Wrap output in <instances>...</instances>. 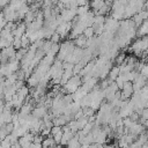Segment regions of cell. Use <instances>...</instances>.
I'll return each instance as SVG.
<instances>
[{"instance_id":"1","label":"cell","mask_w":148,"mask_h":148,"mask_svg":"<svg viewBox=\"0 0 148 148\" xmlns=\"http://www.w3.org/2000/svg\"><path fill=\"white\" fill-rule=\"evenodd\" d=\"M75 49V44H74V40L72 39H67L65 40L60 47H59V51H58V59L61 60V61H65L67 59V57L73 52V50Z\"/></svg>"},{"instance_id":"2","label":"cell","mask_w":148,"mask_h":148,"mask_svg":"<svg viewBox=\"0 0 148 148\" xmlns=\"http://www.w3.org/2000/svg\"><path fill=\"white\" fill-rule=\"evenodd\" d=\"M71 30H72V21H71V22L64 21V22H61L60 24H58V27L56 28V31L60 35L61 38L67 37V36L69 35Z\"/></svg>"},{"instance_id":"3","label":"cell","mask_w":148,"mask_h":148,"mask_svg":"<svg viewBox=\"0 0 148 148\" xmlns=\"http://www.w3.org/2000/svg\"><path fill=\"white\" fill-rule=\"evenodd\" d=\"M119 28V22L118 20H114L113 17H105L104 22V30L114 34Z\"/></svg>"},{"instance_id":"4","label":"cell","mask_w":148,"mask_h":148,"mask_svg":"<svg viewBox=\"0 0 148 148\" xmlns=\"http://www.w3.org/2000/svg\"><path fill=\"white\" fill-rule=\"evenodd\" d=\"M76 15H77L76 8H64L60 10V16H61L62 21H66V22L73 21V18H75Z\"/></svg>"},{"instance_id":"5","label":"cell","mask_w":148,"mask_h":148,"mask_svg":"<svg viewBox=\"0 0 148 148\" xmlns=\"http://www.w3.org/2000/svg\"><path fill=\"white\" fill-rule=\"evenodd\" d=\"M27 31V23L25 22H17L16 23V27L15 29L12 31L13 36H16V37H21L22 35H24Z\"/></svg>"},{"instance_id":"6","label":"cell","mask_w":148,"mask_h":148,"mask_svg":"<svg viewBox=\"0 0 148 148\" xmlns=\"http://www.w3.org/2000/svg\"><path fill=\"white\" fill-rule=\"evenodd\" d=\"M46 112H47V108L45 105H43V104H39L35 109H32L31 114L34 117H36V118H43L46 114Z\"/></svg>"},{"instance_id":"7","label":"cell","mask_w":148,"mask_h":148,"mask_svg":"<svg viewBox=\"0 0 148 148\" xmlns=\"http://www.w3.org/2000/svg\"><path fill=\"white\" fill-rule=\"evenodd\" d=\"M145 131V126L142 125V124H138L136 121L132 125V127H130V132L128 133H131V134H133V135H139L140 133H142Z\"/></svg>"},{"instance_id":"8","label":"cell","mask_w":148,"mask_h":148,"mask_svg":"<svg viewBox=\"0 0 148 148\" xmlns=\"http://www.w3.org/2000/svg\"><path fill=\"white\" fill-rule=\"evenodd\" d=\"M74 44H75V46L83 49L86 46V44H87V38L81 34V35H79L77 37L74 38Z\"/></svg>"},{"instance_id":"9","label":"cell","mask_w":148,"mask_h":148,"mask_svg":"<svg viewBox=\"0 0 148 148\" xmlns=\"http://www.w3.org/2000/svg\"><path fill=\"white\" fill-rule=\"evenodd\" d=\"M16 95H17L20 98H22V99L25 101V98H27L28 95H29V86H28V87H27L25 84L22 86V87L16 91Z\"/></svg>"},{"instance_id":"10","label":"cell","mask_w":148,"mask_h":148,"mask_svg":"<svg viewBox=\"0 0 148 148\" xmlns=\"http://www.w3.org/2000/svg\"><path fill=\"white\" fill-rule=\"evenodd\" d=\"M118 75H119V66L118 65L117 66H112L111 69H110V72H109V74H108L109 80L110 81H114Z\"/></svg>"},{"instance_id":"11","label":"cell","mask_w":148,"mask_h":148,"mask_svg":"<svg viewBox=\"0 0 148 148\" xmlns=\"http://www.w3.org/2000/svg\"><path fill=\"white\" fill-rule=\"evenodd\" d=\"M104 3H105V2H104V0H91V1H90L89 7H91V8H92V10L95 12V10H98V9H99Z\"/></svg>"},{"instance_id":"12","label":"cell","mask_w":148,"mask_h":148,"mask_svg":"<svg viewBox=\"0 0 148 148\" xmlns=\"http://www.w3.org/2000/svg\"><path fill=\"white\" fill-rule=\"evenodd\" d=\"M30 39H29V37H28V35L27 34H24V35H22L21 36V47H24V49H29V45H30Z\"/></svg>"},{"instance_id":"13","label":"cell","mask_w":148,"mask_h":148,"mask_svg":"<svg viewBox=\"0 0 148 148\" xmlns=\"http://www.w3.org/2000/svg\"><path fill=\"white\" fill-rule=\"evenodd\" d=\"M82 35H83L86 38H90V37H92V36L95 35V31H94L92 25H90V27H86L84 30H83V32H82Z\"/></svg>"},{"instance_id":"14","label":"cell","mask_w":148,"mask_h":148,"mask_svg":"<svg viewBox=\"0 0 148 148\" xmlns=\"http://www.w3.org/2000/svg\"><path fill=\"white\" fill-rule=\"evenodd\" d=\"M38 83H39V80H38L37 77H35L34 75H29V77H28V86H29L30 88L37 87Z\"/></svg>"},{"instance_id":"15","label":"cell","mask_w":148,"mask_h":148,"mask_svg":"<svg viewBox=\"0 0 148 148\" xmlns=\"http://www.w3.org/2000/svg\"><path fill=\"white\" fill-rule=\"evenodd\" d=\"M51 46H52V42H51V39L50 40H44V43H43V45L40 46V50L46 54L49 51H50V49H51Z\"/></svg>"},{"instance_id":"16","label":"cell","mask_w":148,"mask_h":148,"mask_svg":"<svg viewBox=\"0 0 148 148\" xmlns=\"http://www.w3.org/2000/svg\"><path fill=\"white\" fill-rule=\"evenodd\" d=\"M31 142L32 141H30V140H28L25 136H20V140H18V143H20V146L21 147H30L31 146Z\"/></svg>"},{"instance_id":"17","label":"cell","mask_w":148,"mask_h":148,"mask_svg":"<svg viewBox=\"0 0 148 148\" xmlns=\"http://www.w3.org/2000/svg\"><path fill=\"white\" fill-rule=\"evenodd\" d=\"M89 10V5H84V6H79L76 8V14L77 15H82L84 13H87Z\"/></svg>"},{"instance_id":"18","label":"cell","mask_w":148,"mask_h":148,"mask_svg":"<svg viewBox=\"0 0 148 148\" xmlns=\"http://www.w3.org/2000/svg\"><path fill=\"white\" fill-rule=\"evenodd\" d=\"M12 45L14 46V49L18 50V49L21 47V37H16V36H14L13 42H12Z\"/></svg>"},{"instance_id":"19","label":"cell","mask_w":148,"mask_h":148,"mask_svg":"<svg viewBox=\"0 0 148 148\" xmlns=\"http://www.w3.org/2000/svg\"><path fill=\"white\" fill-rule=\"evenodd\" d=\"M125 59H126V56H125V53H118V54L116 56V62H117V65L119 66L120 64H123Z\"/></svg>"},{"instance_id":"20","label":"cell","mask_w":148,"mask_h":148,"mask_svg":"<svg viewBox=\"0 0 148 148\" xmlns=\"http://www.w3.org/2000/svg\"><path fill=\"white\" fill-rule=\"evenodd\" d=\"M60 38H61V37H60V35H59L57 31H54V32L51 35V42H52V43H58V42L60 40Z\"/></svg>"},{"instance_id":"21","label":"cell","mask_w":148,"mask_h":148,"mask_svg":"<svg viewBox=\"0 0 148 148\" xmlns=\"http://www.w3.org/2000/svg\"><path fill=\"white\" fill-rule=\"evenodd\" d=\"M84 5H89V0H77V7Z\"/></svg>"},{"instance_id":"22","label":"cell","mask_w":148,"mask_h":148,"mask_svg":"<svg viewBox=\"0 0 148 148\" xmlns=\"http://www.w3.org/2000/svg\"><path fill=\"white\" fill-rule=\"evenodd\" d=\"M143 9L148 10V0H146V1H145V3H143Z\"/></svg>"}]
</instances>
